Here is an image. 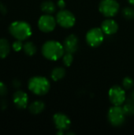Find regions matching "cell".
Returning <instances> with one entry per match:
<instances>
[{"label":"cell","instance_id":"6da1fadb","mask_svg":"<svg viewBox=\"0 0 134 135\" xmlns=\"http://www.w3.org/2000/svg\"><path fill=\"white\" fill-rule=\"evenodd\" d=\"M65 52L62 44L56 40H48L42 46V54L48 60L57 61L62 58Z\"/></svg>","mask_w":134,"mask_h":135},{"label":"cell","instance_id":"7a4b0ae2","mask_svg":"<svg viewBox=\"0 0 134 135\" xmlns=\"http://www.w3.org/2000/svg\"><path fill=\"white\" fill-rule=\"evenodd\" d=\"M28 87L32 93L37 96H43L49 92L51 84L49 80L45 77L36 76L30 78Z\"/></svg>","mask_w":134,"mask_h":135},{"label":"cell","instance_id":"3957f363","mask_svg":"<svg viewBox=\"0 0 134 135\" xmlns=\"http://www.w3.org/2000/svg\"><path fill=\"white\" fill-rule=\"evenodd\" d=\"M9 29L10 34L16 40H25L32 35V28L30 25L22 21L13 22L9 25Z\"/></svg>","mask_w":134,"mask_h":135},{"label":"cell","instance_id":"277c9868","mask_svg":"<svg viewBox=\"0 0 134 135\" xmlns=\"http://www.w3.org/2000/svg\"><path fill=\"white\" fill-rule=\"evenodd\" d=\"M126 115L122 106L113 105L110 108L107 112V119L109 123L113 127H120L126 121Z\"/></svg>","mask_w":134,"mask_h":135},{"label":"cell","instance_id":"5b68a950","mask_svg":"<svg viewBox=\"0 0 134 135\" xmlns=\"http://www.w3.org/2000/svg\"><path fill=\"white\" fill-rule=\"evenodd\" d=\"M119 9L120 5L117 0H102L99 5L100 12L107 18L116 16Z\"/></svg>","mask_w":134,"mask_h":135},{"label":"cell","instance_id":"8992f818","mask_svg":"<svg viewBox=\"0 0 134 135\" xmlns=\"http://www.w3.org/2000/svg\"><path fill=\"white\" fill-rule=\"evenodd\" d=\"M108 98L112 105L122 106L127 99L126 90L122 86L113 85L108 91Z\"/></svg>","mask_w":134,"mask_h":135},{"label":"cell","instance_id":"52a82bcc","mask_svg":"<svg viewBox=\"0 0 134 135\" xmlns=\"http://www.w3.org/2000/svg\"><path fill=\"white\" fill-rule=\"evenodd\" d=\"M57 24L64 28H70L74 26L76 23V17L74 14L66 9H60L55 17Z\"/></svg>","mask_w":134,"mask_h":135},{"label":"cell","instance_id":"ba28073f","mask_svg":"<svg viewBox=\"0 0 134 135\" xmlns=\"http://www.w3.org/2000/svg\"><path fill=\"white\" fill-rule=\"evenodd\" d=\"M105 37V33L103 32L101 28H92L90 30H88L85 36V40L92 47H97L100 46Z\"/></svg>","mask_w":134,"mask_h":135},{"label":"cell","instance_id":"9c48e42d","mask_svg":"<svg viewBox=\"0 0 134 135\" xmlns=\"http://www.w3.org/2000/svg\"><path fill=\"white\" fill-rule=\"evenodd\" d=\"M57 25L55 17L51 14H43L42 15L38 21V27L40 31L43 32H52Z\"/></svg>","mask_w":134,"mask_h":135},{"label":"cell","instance_id":"30bf717a","mask_svg":"<svg viewBox=\"0 0 134 135\" xmlns=\"http://www.w3.org/2000/svg\"><path fill=\"white\" fill-rule=\"evenodd\" d=\"M53 122L55 128L58 131H68L71 126L70 119L66 114L62 112H58L54 115Z\"/></svg>","mask_w":134,"mask_h":135},{"label":"cell","instance_id":"8fae6325","mask_svg":"<svg viewBox=\"0 0 134 135\" xmlns=\"http://www.w3.org/2000/svg\"><path fill=\"white\" fill-rule=\"evenodd\" d=\"M62 45L66 52L74 54L79 48V38L75 34H70L66 37Z\"/></svg>","mask_w":134,"mask_h":135},{"label":"cell","instance_id":"7c38bea8","mask_svg":"<svg viewBox=\"0 0 134 135\" xmlns=\"http://www.w3.org/2000/svg\"><path fill=\"white\" fill-rule=\"evenodd\" d=\"M13 101L15 106L19 109H24L27 108L28 104V97L26 93L24 91H17L14 93L13 97Z\"/></svg>","mask_w":134,"mask_h":135},{"label":"cell","instance_id":"4fadbf2b","mask_svg":"<svg viewBox=\"0 0 134 135\" xmlns=\"http://www.w3.org/2000/svg\"><path fill=\"white\" fill-rule=\"evenodd\" d=\"M103 30V32L105 33V35L111 36L115 34L118 30V24L111 18H107L104 20L100 27Z\"/></svg>","mask_w":134,"mask_h":135},{"label":"cell","instance_id":"5bb4252c","mask_svg":"<svg viewBox=\"0 0 134 135\" xmlns=\"http://www.w3.org/2000/svg\"><path fill=\"white\" fill-rule=\"evenodd\" d=\"M66 76V69L62 66H57L54 68L51 73V78L53 81H58L64 78Z\"/></svg>","mask_w":134,"mask_h":135},{"label":"cell","instance_id":"9a60e30c","mask_svg":"<svg viewBox=\"0 0 134 135\" xmlns=\"http://www.w3.org/2000/svg\"><path fill=\"white\" fill-rule=\"evenodd\" d=\"M44 108H45V104L41 100H36L34 102H32L28 107L29 112L34 115L41 113L44 110Z\"/></svg>","mask_w":134,"mask_h":135},{"label":"cell","instance_id":"2e32d148","mask_svg":"<svg viewBox=\"0 0 134 135\" xmlns=\"http://www.w3.org/2000/svg\"><path fill=\"white\" fill-rule=\"evenodd\" d=\"M41 10L46 14H53L56 11V5L52 1H44L40 6Z\"/></svg>","mask_w":134,"mask_h":135},{"label":"cell","instance_id":"e0dca14e","mask_svg":"<svg viewBox=\"0 0 134 135\" xmlns=\"http://www.w3.org/2000/svg\"><path fill=\"white\" fill-rule=\"evenodd\" d=\"M10 51V45L7 40L0 39V58H6Z\"/></svg>","mask_w":134,"mask_h":135},{"label":"cell","instance_id":"ac0fdd59","mask_svg":"<svg viewBox=\"0 0 134 135\" xmlns=\"http://www.w3.org/2000/svg\"><path fill=\"white\" fill-rule=\"evenodd\" d=\"M122 108L126 116L134 115V100L132 98L126 99V102L122 105Z\"/></svg>","mask_w":134,"mask_h":135},{"label":"cell","instance_id":"d6986e66","mask_svg":"<svg viewBox=\"0 0 134 135\" xmlns=\"http://www.w3.org/2000/svg\"><path fill=\"white\" fill-rule=\"evenodd\" d=\"M23 50H24V53L27 55L32 56V55L36 54V45L32 42L28 41V42H26L23 45Z\"/></svg>","mask_w":134,"mask_h":135},{"label":"cell","instance_id":"ffe728a7","mask_svg":"<svg viewBox=\"0 0 134 135\" xmlns=\"http://www.w3.org/2000/svg\"><path fill=\"white\" fill-rule=\"evenodd\" d=\"M62 62L66 66H70L73 62V54L66 52L62 56Z\"/></svg>","mask_w":134,"mask_h":135},{"label":"cell","instance_id":"44dd1931","mask_svg":"<svg viewBox=\"0 0 134 135\" xmlns=\"http://www.w3.org/2000/svg\"><path fill=\"white\" fill-rule=\"evenodd\" d=\"M122 16L126 19L131 20V19H133L134 18V9L132 8V7H130V6L125 7L122 9Z\"/></svg>","mask_w":134,"mask_h":135},{"label":"cell","instance_id":"7402d4cb","mask_svg":"<svg viewBox=\"0 0 134 135\" xmlns=\"http://www.w3.org/2000/svg\"><path fill=\"white\" fill-rule=\"evenodd\" d=\"M134 85L133 80L130 77H126L122 80V87L125 90H130L131 89Z\"/></svg>","mask_w":134,"mask_h":135},{"label":"cell","instance_id":"603a6c76","mask_svg":"<svg viewBox=\"0 0 134 135\" xmlns=\"http://www.w3.org/2000/svg\"><path fill=\"white\" fill-rule=\"evenodd\" d=\"M22 40H17L16 41L13 42V45H12V47L13 49L15 51H20L22 48H23V44H22Z\"/></svg>","mask_w":134,"mask_h":135},{"label":"cell","instance_id":"cb8c5ba5","mask_svg":"<svg viewBox=\"0 0 134 135\" xmlns=\"http://www.w3.org/2000/svg\"><path fill=\"white\" fill-rule=\"evenodd\" d=\"M7 93V88L4 83L0 81V96H5Z\"/></svg>","mask_w":134,"mask_h":135},{"label":"cell","instance_id":"d4e9b609","mask_svg":"<svg viewBox=\"0 0 134 135\" xmlns=\"http://www.w3.org/2000/svg\"><path fill=\"white\" fill-rule=\"evenodd\" d=\"M66 2L65 0H58L57 2V6L60 9H65L66 8Z\"/></svg>","mask_w":134,"mask_h":135},{"label":"cell","instance_id":"484cf974","mask_svg":"<svg viewBox=\"0 0 134 135\" xmlns=\"http://www.w3.org/2000/svg\"><path fill=\"white\" fill-rule=\"evenodd\" d=\"M13 87H15V88H19V87L21 86V82H20L17 79H16V80L13 81Z\"/></svg>","mask_w":134,"mask_h":135},{"label":"cell","instance_id":"4316f807","mask_svg":"<svg viewBox=\"0 0 134 135\" xmlns=\"http://www.w3.org/2000/svg\"><path fill=\"white\" fill-rule=\"evenodd\" d=\"M129 2L130 4H131L132 6H134V0H127Z\"/></svg>","mask_w":134,"mask_h":135},{"label":"cell","instance_id":"83f0119b","mask_svg":"<svg viewBox=\"0 0 134 135\" xmlns=\"http://www.w3.org/2000/svg\"><path fill=\"white\" fill-rule=\"evenodd\" d=\"M131 98H132V99L134 100V91L133 92V93H132V97H131Z\"/></svg>","mask_w":134,"mask_h":135}]
</instances>
